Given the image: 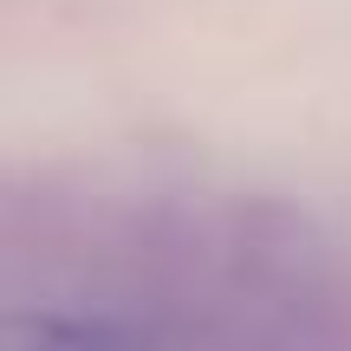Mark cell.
<instances>
[{
  "label": "cell",
  "mask_w": 351,
  "mask_h": 351,
  "mask_svg": "<svg viewBox=\"0 0 351 351\" xmlns=\"http://www.w3.org/2000/svg\"><path fill=\"white\" fill-rule=\"evenodd\" d=\"M0 351H150V345L130 326H117V319L0 306Z\"/></svg>",
  "instance_id": "obj_1"
}]
</instances>
